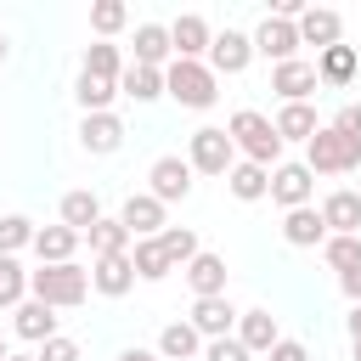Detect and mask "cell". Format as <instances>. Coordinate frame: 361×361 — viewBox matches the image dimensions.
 Wrapping results in <instances>:
<instances>
[{
  "label": "cell",
  "mask_w": 361,
  "mask_h": 361,
  "mask_svg": "<svg viewBox=\"0 0 361 361\" xmlns=\"http://www.w3.org/2000/svg\"><path fill=\"white\" fill-rule=\"evenodd\" d=\"M271 124H276V135H282V141H310V135L322 130V124H316V107H310V102H288V107H282V113H276Z\"/></svg>",
  "instance_id": "obj_28"
},
{
  "label": "cell",
  "mask_w": 361,
  "mask_h": 361,
  "mask_svg": "<svg viewBox=\"0 0 361 361\" xmlns=\"http://www.w3.org/2000/svg\"><path fill=\"white\" fill-rule=\"evenodd\" d=\"M237 316H243V310H231L226 293H220V299H192V327H197L203 338H231Z\"/></svg>",
  "instance_id": "obj_18"
},
{
  "label": "cell",
  "mask_w": 361,
  "mask_h": 361,
  "mask_svg": "<svg viewBox=\"0 0 361 361\" xmlns=\"http://www.w3.org/2000/svg\"><path fill=\"white\" fill-rule=\"evenodd\" d=\"M6 355H11V344H6V338H0V361H6Z\"/></svg>",
  "instance_id": "obj_48"
},
{
  "label": "cell",
  "mask_w": 361,
  "mask_h": 361,
  "mask_svg": "<svg viewBox=\"0 0 361 361\" xmlns=\"http://www.w3.org/2000/svg\"><path fill=\"white\" fill-rule=\"evenodd\" d=\"M28 293L34 299H45L51 310H73V305H85V293H90V271L85 265H39V271H28Z\"/></svg>",
  "instance_id": "obj_2"
},
{
  "label": "cell",
  "mask_w": 361,
  "mask_h": 361,
  "mask_svg": "<svg viewBox=\"0 0 361 361\" xmlns=\"http://www.w3.org/2000/svg\"><path fill=\"white\" fill-rule=\"evenodd\" d=\"M164 96H175L180 107H192V113H203V107H214V96H220V79H214V68L209 62H169L164 68Z\"/></svg>",
  "instance_id": "obj_3"
},
{
  "label": "cell",
  "mask_w": 361,
  "mask_h": 361,
  "mask_svg": "<svg viewBox=\"0 0 361 361\" xmlns=\"http://www.w3.org/2000/svg\"><path fill=\"white\" fill-rule=\"evenodd\" d=\"M355 361H361V344H355Z\"/></svg>",
  "instance_id": "obj_49"
},
{
  "label": "cell",
  "mask_w": 361,
  "mask_h": 361,
  "mask_svg": "<svg viewBox=\"0 0 361 361\" xmlns=\"http://www.w3.org/2000/svg\"><path fill=\"white\" fill-rule=\"evenodd\" d=\"M226 186H231V197H237V203H259V197H271V169H259V164L237 158V169L226 175Z\"/></svg>",
  "instance_id": "obj_25"
},
{
  "label": "cell",
  "mask_w": 361,
  "mask_h": 361,
  "mask_svg": "<svg viewBox=\"0 0 361 361\" xmlns=\"http://www.w3.org/2000/svg\"><path fill=\"white\" fill-rule=\"evenodd\" d=\"M355 73H361V56H355V45H333V51H322L316 56V79L322 85H333V90H344V85H355Z\"/></svg>",
  "instance_id": "obj_19"
},
{
  "label": "cell",
  "mask_w": 361,
  "mask_h": 361,
  "mask_svg": "<svg viewBox=\"0 0 361 361\" xmlns=\"http://www.w3.org/2000/svg\"><path fill=\"white\" fill-rule=\"evenodd\" d=\"M11 333L28 338V344H45V338H56V310H51L45 299H23V305L11 310Z\"/></svg>",
  "instance_id": "obj_15"
},
{
  "label": "cell",
  "mask_w": 361,
  "mask_h": 361,
  "mask_svg": "<svg viewBox=\"0 0 361 361\" xmlns=\"http://www.w3.org/2000/svg\"><path fill=\"white\" fill-rule=\"evenodd\" d=\"M333 130L350 135V141H361V102H344V107L333 113Z\"/></svg>",
  "instance_id": "obj_40"
},
{
  "label": "cell",
  "mask_w": 361,
  "mask_h": 361,
  "mask_svg": "<svg viewBox=\"0 0 361 361\" xmlns=\"http://www.w3.org/2000/svg\"><path fill=\"white\" fill-rule=\"evenodd\" d=\"M271 361H310V350H305L299 338H282V344L271 350Z\"/></svg>",
  "instance_id": "obj_42"
},
{
  "label": "cell",
  "mask_w": 361,
  "mask_h": 361,
  "mask_svg": "<svg viewBox=\"0 0 361 361\" xmlns=\"http://www.w3.org/2000/svg\"><path fill=\"white\" fill-rule=\"evenodd\" d=\"M85 73H96V79H124V62H118V45H107V39H96L90 51H85Z\"/></svg>",
  "instance_id": "obj_35"
},
{
  "label": "cell",
  "mask_w": 361,
  "mask_h": 361,
  "mask_svg": "<svg viewBox=\"0 0 361 361\" xmlns=\"http://www.w3.org/2000/svg\"><path fill=\"white\" fill-rule=\"evenodd\" d=\"M316 85H322L316 79V62H282V68H271V90L282 96V107L288 102H305Z\"/></svg>",
  "instance_id": "obj_20"
},
{
  "label": "cell",
  "mask_w": 361,
  "mask_h": 361,
  "mask_svg": "<svg viewBox=\"0 0 361 361\" xmlns=\"http://www.w3.org/2000/svg\"><path fill=\"white\" fill-rule=\"evenodd\" d=\"M6 51H11V39H6V34H0V62H6Z\"/></svg>",
  "instance_id": "obj_46"
},
{
  "label": "cell",
  "mask_w": 361,
  "mask_h": 361,
  "mask_svg": "<svg viewBox=\"0 0 361 361\" xmlns=\"http://www.w3.org/2000/svg\"><path fill=\"white\" fill-rule=\"evenodd\" d=\"M85 243H90V259H113V254H130V243H135V237L124 231V220H118V214H113V220L102 214V220L85 231Z\"/></svg>",
  "instance_id": "obj_23"
},
{
  "label": "cell",
  "mask_w": 361,
  "mask_h": 361,
  "mask_svg": "<svg viewBox=\"0 0 361 361\" xmlns=\"http://www.w3.org/2000/svg\"><path fill=\"white\" fill-rule=\"evenodd\" d=\"M237 338H243V350H248V355H259V350L271 355V350L282 344V333H276V316H271V310H243V316H237Z\"/></svg>",
  "instance_id": "obj_21"
},
{
  "label": "cell",
  "mask_w": 361,
  "mask_h": 361,
  "mask_svg": "<svg viewBox=\"0 0 361 361\" xmlns=\"http://www.w3.org/2000/svg\"><path fill=\"white\" fill-rule=\"evenodd\" d=\"M90 288H96V293H107V299H124V293L135 288V259H130V254L96 259V265H90Z\"/></svg>",
  "instance_id": "obj_17"
},
{
  "label": "cell",
  "mask_w": 361,
  "mask_h": 361,
  "mask_svg": "<svg viewBox=\"0 0 361 361\" xmlns=\"http://www.w3.org/2000/svg\"><path fill=\"white\" fill-rule=\"evenodd\" d=\"M158 355H164V361H192V355H203V333H197L192 322H169V327L158 333Z\"/></svg>",
  "instance_id": "obj_27"
},
{
  "label": "cell",
  "mask_w": 361,
  "mask_h": 361,
  "mask_svg": "<svg viewBox=\"0 0 361 361\" xmlns=\"http://www.w3.org/2000/svg\"><path fill=\"white\" fill-rule=\"evenodd\" d=\"M158 243H164V254H169V265H175V271H186V265L203 254L192 226H164V231H158Z\"/></svg>",
  "instance_id": "obj_32"
},
{
  "label": "cell",
  "mask_w": 361,
  "mask_h": 361,
  "mask_svg": "<svg viewBox=\"0 0 361 361\" xmlns=\"http://www.w3.org/2000/svg\"><path fill=\"white\" fill-rule=\"evenodd\" d=\"M322 259L344 276V271H361V237H327L322 243Z\"/></svg>",
  "instance_id": "obj_36"
},
{
  "label": "cell",
  "mask_w": 361,
  "mask_h": 361,
  "mask_svg": "<svg viewBox=\"0 0 361 361\" xmlns=\"http://www.w3.org/2000/svg\"><path fill=\"white\" fill-rule=\"evenodd\" d=\"M186 282H192V293H197V299H220V293H226V259L203 248V254L186 265Z\"/></svg>",
  "instance_id": "obj_24"
},
{
  "label": "cell",
  "mask_w": 361,
  "mask_h": 361,
  "mask_svg": "<svg viewBox=\"0 0 361 361\" xmlns=\"http://www.w3.org/2000/svg\"><path fill=\"white\" fill-rule=\"evenodd\" d=\"M305 164L310 175H344V169H361V141L338 135L333 124H322L310 141H305Z\"/></svg>",
  "instance_id": "obj_4"
},
{
  "label": "cell",
  "mask_w": 361,
  "mask_h": 361,
  "mask_svg": "<svg viewBox=\"0 0 361 361\" xmlns=\"http://www.w3.org/2000/svg\"><path fill=\"white\" fill-rule=\"evenodd\" d=\"M147 180H152L147 192H152V197H158V203L169 209V203H180V197L192 192V164H186L180 152H164V158H152V169H147Z\"/></svg>",
  "instance_id": "obj_6"
},
{
  "label": "cell",
  "mask_w": 361,
  "mask_h": 361,
  "mask_svg": "<svg viewBox=\"0 0 361 361\" xmlns=\"http://www.w3.org/2000/svg\"><path fill=\"white\" fill-rule=\"evenodd\" d=\"M23 293H28V271H23L11 254H0V310H17Z\"/></svg>",
  "instance_id": "obj_34"
},
{
  "label": "cell",
  "mask_w": 361,
  "mask_h": 361,
  "mask_svg": "<svg viewBox=\"0 0 361 361\" xmlns=\"http://www.w3.org/2000/svg\"><path fill=\"white\" fill-rule=\"evenodd\" d=\"M118 220H124V231H130L135 243H147V237L164 231V203H158L152 192H130L124 209H118Z\"/></svg>",
  "instance_id": "obj_11"
},
{
  "label": "cell",
  "mask_w": 361,
  "mask_h": 361,
  "mask_svg": "<svg viewBox=\"0 0 361 361\" xmlns=\"http://www.w3.org/2000/svg\"><path fill=\"white\" fill-rule=\"evenodd\" d=\"M333 231H327V220H322V209L310 203V209H288L282 214V243H293V248H322Z\"/></svg>",
  "instance_id": "obj_14"
},
{
  "label": "cell",
  "mask_w": 361,
  "mask_h": 361,
  "mask_svg": "<svg viewBox=\"0 0 361 361\" xmlns=\"http://www.w3.org/2000/svg\"><path fill=\"white\" fill-rule=\"evenodd\" d=\"M79 147H85L90 158H113V152L124 147V118H118V113H85V118H79Z\"/></svg>",
  "instance_id": "obj_9"
},
{
  "label": "cell",
  "mask_w": 361,
  "mask_h": 361,
  "mask_svg": "<svg viewBox=\"0 0 361 361\" xmlns=\"http://www.w3.org/2000/svg\"><path fill=\"white\" fill-rule=\"evenodd\" d=\"M124 23H130V6H124V0H96V6H90V28H96V34H118Z\"/></svg>",
  "instance_id": "obj_38"
},
{
  "label": "cell",
  "mask_w": 361,
  "mask_h": 361,
  "mask_svg": "<svg viewBox=\"0 0 361 361\" xmlns=\"http://www.w3.org/2000/svg\"><path fill=\"white\" fill-rule=\"evenodd\" d=\"M338 34H344V17H338V11H327V6H305V17H299V45L333 51Z\"/></svg>",
  "instance_id": "obj_16"
},
{
  "label": "cell",
  "mask_w": 361,
  "mask_h": 361,
  "mask_svg": "<svg viewBox=\"0 0 361 361\" xmlns=\"http://www.w3.org/2000/svg\"><path fill=\"white\" fill-rule=\"evenodd\" d=\"M130 259H135V276H141V282H164V276L175 271L158 237H147V243H135V248H130Z\"/></svg>",
  "instance_id": "obj_33"
},
{
  "label": "cell",
  "mask_w": 361,
  "mask_h": 361,
  "mask_svg": "<svg viewBox=\"0 0 361 361\" xmlns=\"http://www.w3.org/2000/svg\"><path fill=\"white\" fill-rule=\"evenodd\" d=\"M338 288H344V299H350V305H361V271H344V276H338Z\"/></svg>",
  "instance_id": "obj_43"
},
{
  "label": "cell",
  "mask_w": 361,
  "mask_h": 361,
  "mask_svg": "<svg viewBox=\"0 0 361 361\" xmlns=\"http://www.w3.org/2000/svg\"><path fill=\"white\" fill-rule=\"evenodd\" d=\"M322 220H327L333 237H361V192H350V186L327 192L322 197Z\"/></svg>",
  "instance_id": "obj_13"
},
{
  "label": "cell",
  "mask_w": 361,
  "mask_h": 361,
  "mask_svg": "<svg viewBox=\"0 0 361 361\" xmlns=\"http://www.w3.org/2000/svg\"><path fill=\"white\" fill-rule=\"evenodd\" d=\"M135 62L141 68H169L175 62V45H169V28L164 23H141L135 28Z\"/></svg>",
  "instance_id": "obj_22"
},
{
  "label": "cell",
  "mask_w": 361,
  "mask_h": 361,
  "mask_svg": "<svg viewBox=\"0 0 361 361\" xmlns=\"http://www.w3.org/2000/svg\"><path fill=\"white\" fill-rule=\"evenodd\" d=\"M203 361H254V355H248L243 338L231 333V338H209V344H203Z\"/></svg>",
  "instance_id": "obj_39"
},
{
  "label": "cell",
  "mask_w": 361,
  "mask_h": 361,
  "mask_svg": "<svg viewBox=\"0 0 361 361\" xmlns=\"http://www.w3.org/2000/svg\"><path fill=\"white\" fill-rule=\"evenodd\" d=\"M226 135L237 141V152H243L248 164H259V169H276V158H282V135H276V124H271L265 113H254V107H237V113H231V124H226Z\"/></svg>",
  "instance_id": "obj_1"
},
{
  "label": "cell",
  "mask_w": 361,
  "mask_h": 361,
  "mask_svg": "<svg viewBox=\"0 0 361 361\" xmlns=\"http://www.w3.org/2000/svg\"><path fill=\"white\" fill-rule=\"evenodd\" d=\"M96 220H102V197H96V192H85V186H79V192H68V197H62V226H68V231H79V237H85Z\"/></svg>",
  "instance_id": "obj_29"
},
{
  "label": "cell",
  "mask_w": 361,
  "mask_h": 361,
  "mask_svg": "<svg viewBox=\"0 0 361 361\" xmlns=\"http://www.w3.org/2000/svg\"><path fill=\"white\" fill-rule=\"evenodd\" d=\"M73 248H79V231H68V226H39V231H34V254H39V265H68Z\"/></svg>",
  "instance_id": "obj_26"
},
{
  "label": "cell",
  "mask_w": 361,
  "mask_h": 361,
  "mask_svg": "<svg viewBox=\"0 0 361 361\" xmlns=\"http://www.w3.org/2000/svg\"><path fill=\"white\" fill-rule=\"evenodd\" d=\"M118 361H164V355H158V350H124Z\"/></svg>",
  "instance_id": "obj_45"
},
{
  "label": "cell",
  "mask_w": 361,
  "mask_h": 361,
  "mask_svg": "<svg viewBox=\"0 0 361 361\" xmlns=\"http://www.w3.org/2000/svg\"><path fill=\"white\" fill-rule=\"evenodd\" d=\"M169 45H175V56H180V62H203V56H209V45H214V28H209L203 17H192V11H186V17H175V23H169Z\"/></svg>",
  "instance_id": "obj_12"
},
{
  "label": "cell",
  "mask_w": 361,
  "mask_h": 361,
  "mask_svg": "<svg viewBox=\"0 0 361 361\" xmlns=\"http://www.w3.org/2000/svg\"><path fill=\"white\" fill-rule=\"evenodd\" d=\"M6 361H39V355H6Z\"/></svg>",
  "instance_id": "obj_47"
},
{
  "label": "cell",
  "mask_w": 361,
  "mask_h": 361,
  "mask_svg": "<svg viewBox=\"0 0 361 361\" xmlns=\"http://www.w3.org/2000/svg\"><path fill=\"white\" fill-rule=\"evenodd\" d=\"M73 96H79V107H85V113H113V96H118V85H113V79H96V73H85V68H79V79H73Z\"/></svg>",
  "instance_id": "obj_31"
},
{
  "label": "cell",
  "mask_w": 361,
  "mask_h": 361,
  "mask_svg": "<svg viewBox=\"0 0 361 361\" xmlns=\"http://www.w3.org/2000/svg\"><path fill=\"white\" fill-rule=\"evenodd\" d=\"M254 51L271 56V68L299 62V23H288V17H265V23L254 28Z\"/></svg>",
  "instance_id": "obj_7"
},
{
  "label": "cell",
  "mask_w": 361,
  "mask_h": 361,
  "mask_svg": "<svg viewBox=\"0 0 361 361\" xmlns=\"http://www.w3.org/2000/svg\"><path fill=\"white\" fill-rule=\"evenodd\" d=\"M34 231H39V226H34L28 214H6V220H0V254L17 259V248H34Z\"/></svg>",
  "instance_id": "obj_37"
},
{
  "label": "cell",
  "mask_w": 361,
  "mask_h": 361,
  "mask_svg": "<svg viewBox=\"0 0 361 361\" xmlns=\"http://www.w3.org/2000/svg\"><path fill=\"white\" fill-rule=\"evenodd\" d=\"M39 361H79V344L56 333V338H45V344H39Z\"/></svg>",
  "instance_id": "obj_41"
},
{
  "label": "cell",
  "mask_w": 361,
  "mask_h": 361,
  "mask_svg": "<svg viewBox=\"0 0 361 361\" xmlns=\"http://www.w3.org/2000/svg\"><path fill=\"white\" fill-rule=\"evenodd\" d=\"M118 90H124L130 102H158V96H164V68H141V62H130L124 79H118Z\"/></svg>",
  "instance_id": "obj_30"
},
{
  "label": "cell",
  "mask_w": 361,
  "mask_h": 361,
  "mask_svg": "<svg viewBox=\"0 0 361 361\" xmlns=\"http://www.w3.org/2000/svg\"><path fill=\"white\" fill-rule=\"evenodd\" d=\"M248 62H254V34H237V28L214 34V45H209V68H214V79H220V73L237 79Z\"/></svg>",
  "instance_id": "obj_10"
},
{
  "label": "cell",
  "mask_w": 361,
  "mask_h": 361,
  "mask_svg": "<svg viewBox=\"0 0 361 361\" xmlns=\"http://www.w3.org/2000/svg\"><path fill=\"white\" fill-rule=\"evenodd\" d=\"M186 164H192V175H231L237 169V141L220 124H203L186 141Z\"/></svg>",
  "instance_id": "obj_5"
},
{
  "label": "cell",
  "mask_w": 361,
  "mask_h": 361,
  "mask_svg": "<svg viewBox=\"0 0 361 361\" xmlns=\"http://www.w3.org/2000/svg\"><path fill=\"white\" fill-rule=\"evenodd\" d=\"M310 192H316L310 164H276L271 169V203H282V214L288 209H310Z\"/></svg>",
  "instance_id": "obj_8"
},
{
  "label": "cell",
  "mask_w": 361,
  "mask_h": 361,
  "mask_svg": "<svg viewBox=\"0 0 361 361\" xmlns=\"http://www.w3.org/2000/svg\"><path fill=\"white\" fill-rule=\"evenodd\" d=\"M344 327H350V344H361V305H350V316H344Z\"/></svg>",
  "instance_id": "obj_44"
}]
</instances>
